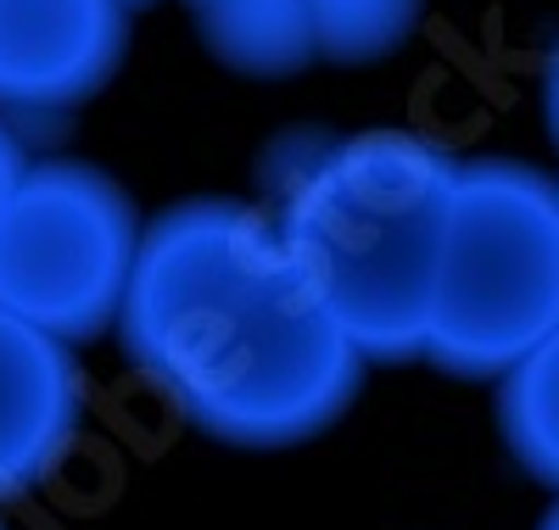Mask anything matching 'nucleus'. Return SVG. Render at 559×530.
Instances as JSON below:
<instances>
[{"instance_id":"1","label":"nucleus","mask_w":559,"mask_h":530,"mask_svg":"<svg viewBox=\"0 0 559 530\" xmlns=\"http://www.w3.org/2000/svg\"><path fill=\"white\" fill-rule=\"evenodd\" d=\"M112 329L163 402L241 453L324 436L369 369L302 279L269 207L236 196H197L146 218Z\"/></svg>"},{"instance_id":"9","label":"nucleus","mask_w":559,"mask_h":530,"mask_svg":"<svg viewBox=\"0 0 559 530\" xmlns=\"http://www.w3.org/2000/svg\"><path fill=\"white\" fill-rule=\"evenodd\" d=\"M426 0H313L319 68H369L419 34Z\"/></svg>"},{"instance_id":"3","label":"nucleus","mask_w":559,"mask_h":530,"mask_svg":"<svg viewBox=\"0 0 559 530\" xmlns=\"http://www.w3.org/2000/svg\"><path fill=\"white\" fill-rule=\"evenodd\" d=\"M559 329V184L515 157L459 162L426 363L492 380Z\"/></svg>"},{"instance_id":"13","label":"nucleus","mask_w":559,"mask_h":530,"mask_svg":"<svg viewBox=\"0 0 559 530\" xmlns=\"http://www.w3.org/2000/svg\"><path fill=\"white\" fill-rule=\"evenodd\" d=\"M537 530H559V503H554V508H548V519H543V525H537Z\"/></svg>"},{"instance_id":"11","label":"nucleus","mask_w":559,"mask_h":530,"mask_svg":"<svg viewBox=\"0 0 559 530\" xmlns=\"http://www.w3.org/2000/svg\"><path fill=\"white\" fill-rule=\"evenodd\" d=\"M543 118H548L554 146H559V39H554V57H548V79H543Z\"/></svg>"},{"instance_id":"12","label":"nucleus","mask_w":559,"mask_h":530,"mask_svg":"<svg viewBox=\"0 0 559 530\" xmlns=\"http://www.w3.org/2000/svg\"><path fill=\"white\" fill-rule=\"evenodd\" d=\"M118 7H123V12L134 17V12H146V7H157V0H118Z\"/></svg>"},{"instance_id":"6","label":"nucleus","mask_w":559,"mask_h":530,"mask_svg":"<svg viewBox=\"0 0 559 530\" xmlns=\"http://www.w3.org/2000/svg\"><path fill=\"white\" fill-rule=\"evenodd\" d=\"M90 419V385L57 335L0 308V503H17L51 480Z\"/></svg>"},{"instance_id":"8","label":"nucleus","mask_w":559,"mask_h":530,"mask_svg":"<svg viewBox=\"0 0 559 530\" xmlns=\"http://www.w3.org/2000/svg\"><path fill=\"white\" fill-rule=\"evenodd\" d=\"M498 430L509 458L559 492V329L498 374Z\"/></svg>"},{"instance_id":"2","label":"nucleus","mask_w":559,"mask_h":530,"mask_svg":"<svg viewBox=\"0 0 559 530\" xmlns=\"http://www.w3.org/2000/svg\"><path fill=\"white\" fill-rule=\"evenodd\" d=\"M459 157L414 129H353L286 168L269 207L286 252L364 363H419Z\"/></svg>"},{"instance_id":"5","label":"nucleus","mask_w":559,"mask_h":530,"mask_svg":"<svg viewBox=\"0 0 559 530\" xmlns=\"http://www.w3.org/2000/svg\"><path fill=\"white\" fill-rule=\"evenodd\" d=\"M129 51L118 0H0V118L45 123L90 107Z\"/></svg>"},{"instance_id":"14","label":"nucleus","mask_w":559,"mask_h":530,"mask_svg":"<svg viewBox=\"0 0 559 530\" xmlns=\"http://www.w3.org/2000/svg\"><path fill=\"white\" fill-rule=\"evenodd\" d=\"M0 530H7V525H0Z\"/></svg>"},{"instance_id":"10","label":"nucleus","mask_w":559,"mask_h":530,"mask_svg":"<svg viewBox=\"0 0 559 530\" xmlns=\"http://www.w3.org/2000/svg\"><path fill=\"white\" fill-rule=\"evenodd\" d=\"M28 162H34V157L23 152L17 123L0 118V213H7V202H12V190H17V179H23V168H28Z\"/></svg>"},{"instance_id":"7","label":"nucleus","mask_w":559,"mask_h":530,"mask_svg":"<svg viewBox=\"0 0 559 530\" xmlns=\"http://www.w3.org/2000/svg\"><path fill=\"white\" fill-rule=\"evenodd\" d=\"M207 57L247 79H292L319 68L313 0H179Z\"/></svg>"},{"instance_id":"4","label":"nucleus","mask_w":559,"mask_h":530,"mask_svg":"<svg viewBox=\"0 0 559 530\" xmlns=\"http://www.w3.org/2000/svg\"><path fill=\"white\" fill-rule=\"evenodd\" d=\"M134 196L96 162H28L0 213V308L23 324L84 347L118 324L140 257Z\"/></svg>"}]
</instances>
